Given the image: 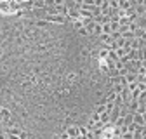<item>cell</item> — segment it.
Listing matches in <instances>:
<instances>
[{
    "instance_id": "obj_7",
    "label": "cell",
    "mask_w": 146,
    "mask_h": 139,
    "mask_svg": "<svg viewBox=\"0 0 146 139\" xmlns=\"http://www.w3.org/2000/svg\"><path fill=\"white\" fill-rule=\"evenodd\" d=\"M66 134H68L70 137H78V130H77V127H68V129H66Z\"/></svg>"
},
{
    "instance_id": "obj_11",
    "label": "cell",
    "mask_w": 146,
    "mask_h": 139,
    "mask_svg": "<svg viewBox=\"0 0 146 139\" xmlns=\"http://www.w3.org/2000/svg\"><path fill=\"white\" fill-rule=\"evenodd\" d=\"M104 111H106V106H104V103H103V104H98V106H96V111H94V113H99V115H101V113H104Z\"/></svg>"
},
{
    "instance_id": "obj_17",
    "label": "cell",
    "mask_w": 146,
    "mask_h": 139,
    "mask_svg": "<svg viewBox=\"0 0 146 139\" xmlns=\"http://www.w3.org/2000/svg\"><path fill=\"white\" fill-rule=\"evenodd\" d=\"M92 122H99V113H92V118H90Z\"/></svg>"
},
{
    "instance_id": "obj_19",
    "label": "cell",
    "mask_w": 146,
    "mask_h": 139,
    "mask_svg": "<svg viewBox=\"0 0 146 139\" xmlns=\"http://www.w3.org/2000/svg\"><path fill=\"white\" fill-rule=\"evenodd\" d=\"M143 136H141V132H134V139H141Z\"/></svg>"
},
{
    "instance_id": "obj_9",
    "label": "cell",
    "mask_w": 146,
    "mask_h": 139,
    "mask_svg": "<svg viewBox=\"0 0 146 139\" xmlns=\"http://www.w3.org/2000/svg\"><path fill=\"white\" fill-rule=\"evenodd\" d=\"M108 52H110V50H108L106 47H103V49L99 50V58H101V61H104V59H108Z\"/></svg>"
},
{
    "instance_id": "obj_13",
    "label": "cell",
    "mask_w": 146,
    "mask_h": 139,
    "mask_svg": "<svg viewBox=\"0 0 146 139\" xmlns=\"http://www.w3.org/2000/svg\"><path fill=\"white\" fill-rule=\"evenodd\" d=\"M80 28H84V19H77L75 21V30H80Z\"/></svg>"
},
{
    "instance_id": "obj_3",
    "label": "cell",
    "mask_w": 146,
    "mask_h": 139,
    "mask_svg": "<svg viewBox=\"0 0 146 139\" xmlns=\"http://www.w3.org/2000/svg\"><path fill=\"white\" fill-rule=\"evenodd\" d=\"M117 94H118V92H115V91H110V92L106 94V97H104V103H115V97H117Z\"/></svg>"
},
{
    "instance_id": "obj_8",
    "label": "cell",
    "mask_w": 146,
    "mask_h": 139,
    "mask_svg": "<svg viewBox=\"0 0 146 139\" xmlns=\"http://www.w3.org/2000/svg\"><path fill=\"white\" fill-rule=\"evenodd\" d=\"M77 130H78V137H85V136H87V132H89L85 125H78V127H77Z\"/></svg>"
},
{
    "instance_id": "obj_5",
    "label": "cell",
    "mask_w": 146,
    "mask_h": 139,
    "mask_svg": "<svg viewBox=\"0 0 146 139\" xmlns=\"http://www.w3.org/2000/svg\"><path fill=\"white\" fill-rule=\"evenodd\" d=\"M125 80H127V85H129V83H137L136 73H127V75H125Z\"/></svg>"
},
{
    "instance_id": "obj_15",
    "label": "cell",
    "mask_w": 146,
    "mask_h": 139,
    "mask_svg": "<svg viewBox=\"0 0 146 139\" xmlns=\"http://www.w3.org/2000/svg\"><path fill=\"white\" fill-rule=\"evenodd\" d=\"M78 31V35H84V37H87V35H89V31L85 30V28H80V30H77Z\"/></svg>"
},
{
    "instance_id": "obj_14",
    "label": "cell",
    "mask_w": 146,
    "mask_h": 139,
    "mask_svg": "<svg viewBox=\"0 0 146 139\" xmlns=\"http://www.w3.org/2000/svg\"><path fill=\"white\" fill-rule=\"evenodd\" d=\"M131 124H132V113H129L125 116V125H131Z\"/></svg>"
},
{
    "instance_id": "obj_12",
    "label": "cell",
    "mask_w": 146,
    "mask_h": 139,
    "mask_svg": "<svg viewBox=\"0 0 146 139\" xmlns=\"http://www.w3.org/2000/svg\"><path fill=\"white\" fill-rule=\"evenodd\" d=\"M122 139H134V132H123Z\"/></svg>"
},
{
    "instance_id": "obj_18",
    "label": "cell",
    "mask_w": 146,
    "mask_h": 139,
    "mask_svg": "<svg viewBox=\"0 0 146 139\" xmlns=\"http://www.w3.org/2000/svg\"><path fill=\"white\" fill-rule=\"evenodd\" d=\"M36 24H38V26H45V24H47V21H44V19H40V21H36Z\"/></svg>"
},
{
    "instance_id": "obj_20",
    "label": "cell",
    "mask_w": 146,
    "mask_h": 139,
    "mask_svg": "<svg viewBox=\"0 0 146 139\" xmlns=\"http://www.w3.org/2000/svg\"><path fill=\"white\" fill-rule=\"evenodd\" d=\"M21 2H31V0H21Z\"/></svg>"
},
{
    "instance_id": "obj_10",
    "label": "cell",
    "mask_w": 146,
    "mask_h": 139,
    "mask_svg": "<svg viewBox=\"0 0 146 139\" xmlns=\"http://www.w3.org/2000/svg\"><path fill=\"white\" fill-rule=\"evenodd\" d=\"M115 52H117V56H118V59H120V58L127 56V52H129V50H127V49H123V47H120V49H117Z\"/></svg>"
},
{
    "instance_id": "obj_4",
    "label": "cell",
    "mask_w": 146,
    "mask_h": 139,
    "mask_svg": "<svg viewBox=\"0 0 146 139\" xmlns=\"http://www.w3.org/2000/svg\"><path fill=\"white\" fill-rule=\"evenodd\" d=\"M99 38H101V42H103L104 45H108V44H111V42H113L111 35H106V33H101V35H99Z\"/></svg>"
},
{
    "instance_id": "obj_21",
    "label": "cell",
    "mask_w": 146,
    "mask_h": 139,
    "mask_svg": "<svg viewBox=\"0 0 146 139\" xmlns=\"http://www.w3.org/2000/svg\"><path fill=\"white\" fill-rule=\"evenodd\" d=\"M144 35H146V28H144Z\"/></svg>"
},
{
    "instance_id": "obj_2",
    "label": "cell",
    "mask_w": 146,
    "mask_h": 139,
    "mask_svg": "<svg viewBox=\"0 0 146 139\" xmlns=\"http://www.w3.org/2000/svg\"><path fill=\"white\" fill-rule=\"evenodd\" d=\"M137 108H139V103H137L136 99H132V101L129 103V106H127V110H129V113H132V115H134V113L137 111Z\"/></svg>"
},
{
    "instance_id": "obj_16",
    "label": "cell",
    "mask_w": 146,
    "mask_h": 139,
    "mask_svg": "<svg viewBox=\"0 0 146 139\" xmlns=\"http://www.w3.org/2000/svg\"><path fill=\"white\" fill-rule=\"evenodd\" d=\"M66 0H54V5H64Z\"/></svg>"
},
{
    "instance_id": "obj_6",
    "label": "cell",
    "mask_w": 146,
    "mask_h": 139,
    "mask_svg": "<svg viewBox=\"0 0 146 139\" xmlns=\"http://www.w3.org/2000/svg\"><path fill=\"white\" fill-rule=\"evenodd\" d=\"M106 77L111 80V78H117L118 77V70H115V68H111V70H108L106 71Z\"/></svg>"
},
{
    "instance_id": "obj_1",
    "label": "cell",
    "mask_w": 146,
    "mask_h": 139,
    "mask_svg": "<svg viewBox=\"0 0 146 139\" xmlns=\"http://www.w3.org/2000/svg\"><path fill=\"white\" fill-rule=\"evenodd\" d=\"M132 122H134L136 125H139V127H144V125H146V122H144V118H143L141 113H134V115H132Z\"/></svg>"
}]
</instances>
